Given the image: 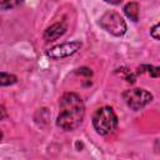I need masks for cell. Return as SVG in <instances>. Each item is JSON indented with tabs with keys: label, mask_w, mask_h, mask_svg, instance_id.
<instances>
[{
	"label": "cell",
	"mask_w": 160,
	"mask_h": 160,
	"mask_svg": "<svg viewBox=\"0 0 160 160\" xmlns=\"http://www.w3.org/2000/svg\"><path fill=\"white\" fill-rule=\"evenodd\" d=\"M85 116V105L75 92H65L59 100V115L56 125L66 131L79 128Z\"/></svg>",
	"instance_id": "cell-1"
},
{
	"label": "cell",
	"mask_w": 160,
	"mask_h": 160,
	"mask_svg": "<svg viewBox=\"0 0 160 160\" xmlns=\"http://www.w3.org/2000/svg\"><path fill=\"white\" fill-rule=\"evenodd\" d=\"M92 125L98 134L108 135L118 126V116L112 108L102 106L99 108L92 115Z\"/></svg>",
	"instance_id": "cell-2"
},
{
	"label": "cell",
	"mask_w": 160,
	"mask_h": 160,
	"mask_svg": "<svg viewBox=\"0 0 160 160\" xmlns=\"http://www.w3.org/2000/svg\"><path fill=\"white\" fill-rule=\"evenodd\" d=\"M99 25L114 36H122L126 32V22L116 11H106L99 19Z\"/></svg>",
	"instance_id": "cell-3"
},
{
	"label": "cell",
	"mask_w": 160,
	"mask_h": 160,
	"mask_svg": "<svg viewBox=\"0 0 160 160\" xmlns=\"http://www.w3.org/2000/svg\"><path fill=\"white\" fill-rule=\"evenodd\" d=\"M122 98L128 104V106L135 111L142 109L152 100V95L145 89H140V88L125 90L122 92Z\"/></svg>",
	"instance_id": "cell-4"
},
{
	"label": "cell",
	"mask_w": 160,
	"mask_h": 160,
	"mask_svg": "<svg viewBox=\"0 0 160 160\" xmlns=\"http://www.w3.org/2000/svg\"><path fill=\"white\" fill-rule=\"evenodd\" d=\"M80 48H81L80 41H78V40L69 41V42H64V44L52 46L51 49L46 50V55L51 59H61V58H66V56L75 54L78 50H80Z\"/></svg>",
	"instance_id": "cell-5"
},
{
	"label": "cell",
	"mask_w": 160,
	"mask_h": 160,
	"mask_svg": "<svg viewBox=\"0 0 160 160\" xmlns=\"http://www.w3.org/2000/svg\"><path fill=\"white\" fill-rule=\"evenodd\" d=\"M65 31H66L65 24H62V22H55V24L50 25V26L45 30V32H44V39H45L46 41L56 40V39H59L60 36H62V35L65 34Z\"/></svg>",
	"instance_id": "cell-6"
},
{
	"label": "cell",
	"mask_w": 160,
	"mask_h": 160,
	"mask_svg": "<svg viewBox=\"0 0 160 160\" xmlns=\"http://www.w3.org/2000/svg\"><path fill=\"white\" fill-rule=\"evenodd\" d=\"M124 12L125 15L134 22L139 20V5L135 1H130L124 6Z\"/></svg>",
	"instance_id": "cell-7"
},
{
	"label": "cell",
	"mask_w": 160,
	"mask_h": 160,
	"mask_svg": "<svg viewBox=\"0 0 160 160\" xmlns=\"http://www.w3.org/2000/svg\"><path fill=\"white\" fill-rule=\"evenodd\" d=\"M149 74L152 78H160V68L159 66H152V65H141L138 68L136 74Z\"/></svg>",
	"instance_id": "cell-8"
},
{
	"label": "cell",
	"mask_w": 160,
	"mask_h": 160,
	"mask_svg": "<svg viewBox=\"0 0 160 160\" xmlns=\"http://www.w3.org/2000/svg\"><path fill=\"white\" fill-rule=\"evenodd\" d=\"M18 81V78L12 74H8V72H1L0 74V85L1 86H8V85H12Z\"/></svg>",
	"instance_id": "cell-9"
},
{
	"label": "cell",
	"mask_w": 160,
	"mask_h": 160,
	"mask_svg": "<svg viewBox=\"0 0 160 160\" xmlns=\"http://www.w3.org/2000/svg\"><path fill=\"white\" fill-rule=\"evenodd\" d=\"M24 0H0L1 10H9V9H16L20 5H22Z\"/></svg>",
	"instance_id": "cell-10"
},
{
	"label": "cell",
	"mask_w": 160,
	"mask_h": 160,
	"mask_svg": "<svg viewBox=\"0 0 160 160\" xmlns=\"http://www.w3.org/2000/svg\"><path fill=\"white\" fill-rule=\"evenodd\" d=\"M150 34H151V36H152L154 39L160 40V22H158L156 25H154V26L151 28Z\"/></svg>",
	"instance_id": "cell-11"
},
{
	"label": "cell",
	"mask_w": 160,
	"mask_h": 160,
	"mask_svg": "<svg viewBox=\"0 0 160 160\" xmlns=\"http://www.w3.org/2000/svg\"><path fill=\"white\" fill-rule=\"evenodd\" d=\"M75 72H76L78 75H85V76H91V75H92V71H91L89 68H86V66H82V68L76 69Z\"/></svg>",
	"instance_id": "cell-12"
},
{
	"label": "cell",
	"mask_w": 160,
	"mask_h": 160,
	"mask_svg": "<svg viewBox=\"0 0 160 160\" xmlns=\"http://www.w3.org/2000/svg\"><path fill=\"white\" fill-rule=\"evenodd\" d=\"M104 1H106V2H109V4H112V5H118V4H120L122 0H104Z\"/></svg>",
	"instance_id": "cell-13"
},
{
	"label": "cell",
	"mask_w": 160,
	"mask_h": 160,
	"mask_svg": "<svg viewBox=\"0 0 160 160\" xmlns=\"http://www.w3.org/2000/svg\"><path fill=\"white\" fill-rule=\"evenodd\" d=\"M5 115H6V114H5V108L1 106V118H0V119H1V120L5 119Z\"/></svg>",
	"instance_id": "cell-14"
},
{
	"label": "cell",
	"mask_w": 160,
	"mask_h": 160,
	"mask_svg": "<svg viewBox=\"0 0 160 160\" xmlns=\"http://www.w3.org/2000/svg\"><path fill=\"white\" fill-rule=\"evenodd\" d=\"M75 145H76V149H79V148L81 149V148H82V144H81L80 141H76V144H75Z\"/></svg>",
	"instance_id": "cell-15"
}]
</instances>
